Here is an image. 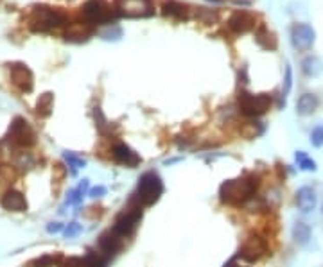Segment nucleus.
Segmentation results:
<instances>
[{
	"instance_id": "f257e3e1",
	"label": "nucleus",
	"mask_w": 323,
	"mask_h": 267,
	"mask_svg": "<svg viewBox=\"0 0 323 267\" xmlns=\"http://www.w3.org/2000/svg\"><path fill=\"white\" fill-rule=\"evenodd\" d=\"M257 180H248V178H237V180L224 181L219 188L221 201L228 205H241L255 196L257 190Z\"/></svg>"
},
{
	"instance_id": "f03ea898",
	"label": "nucleus",
	"mask_w": 323,
	"mask_h": 267,
	"mask_svg": "<svg viewBox=\"0 0 323 267\" xmlns=\"http://www.w3.org/2000/svg\"><path fill=\"white\" fill-rule=\"evenodd\" d=\"M66 23V15L56 8H49V6H38L34 8L33 15H31L29 26L33 31H51L59 29Z\"/></svg>"
},
{
	"instance_id": "7ed1b4c3",
	"label": "nucleus",
	"mask_w": 323,
	"mask_h": 267,
	"mask_svg": "<svg viewBox=\"0 0 323 267\" xmlns=\"http://www.w3.org/2000/svg\"><path fill=\"white\" fill-rule=\"evenodd\" d=\"M164 194V183H161L160 176L154 172H146L139 180V187H136V203L140 206H151L160 199Z\"/></svg>"
},
{
	"instance_id": "20e7f679",
	"label": "nucleus",
	"mask_w": 323,
	"mask_h": 267,
	"mask_svg": "<svg viewBox=\"0 0 323 267\" xmlns=\"http://www.w3.org/2000/svg\"><path fill=\"white\" fill-rule=\"evenodd\" d=\"M8 140L16 147H31L36 142V135H34V129L31 128V124L26 118L16 117L13 120L11 128H9Z\"/></svg>"
},
{
	"instance_id": "39448f33",
	"label": "nucleus",
	"mask_w": 323,
	"mask_h": 267,
	"mask_svg": "<svg viewBox=\"0 0 323 267\" xmlns=\"http://www.w3.org/2000/svg\"><path fill=\"white\" fill-rule=\"evenodd\" d=\"M239 108L246 117H261L271 108V97L269 95H251V93H241L239 97Z\"/></svg>"
},
{
	"instance_id": "423d86ee",
	"label": "nucleus",
	"mask_w": 323,
	"mask_h": 267,
	"mask_svg": "<svg viewBox=\"0 0 323 267\" xmlns=\"http://www.w3.org/2000/svg\"><path fill=\"white\" fill-rule=\"evenodd\" d=\"M140 219H142V206L136 203L135 206L124 210V212L119 215V219L115 221L111 231H113V233H117L119 237L124 238V237H128V235L133 233V230H135L136 224L140 223Z\"/></svg>"
},
{
	"instance_id": "0eeeda50",
	"label": "nucleus",
	"mask_w": 323,
	"mask_h": 267,
	"mask_svg": "<svg viewBox=\"0 0 323 267\" xmlns=\"http://www.w3.org/2000/svg\"><path fill=\"white\" fill-rule=\"evenodd\" d=\"M119 13L128 18H147L154 13L151 0H121Z\"/></svg>"
},
{
	"instance_id": "6e6552de",
	"label": "nucleus",
	"mask_w": 323,
	"mask_h": 267,
	"mask_svg": "<svg viewBox=\"0 0 323 267\" xmlns=\"http://www.w3.org/2000/svg\"><path fill=\"white\" fill-rule=\"evenodd\" d=\"M316 41V31L309 23H296L291 29V45L296 51H309Z\"/></svg>"
},
{
	"instance_id": "1a4fd4ad",
	"label": "nucleus",
	"mask_w": 323,
	"mask_h": 267,
	"mask_svg": "<svg viewBox=\"0 0 323 267\" xmlns=\"http://www.w3.org/2000/svg\"><path fill=\"white\" fill-rule=\"evenodd\" d=\"M83 16L90 23H106L111 18V11L103 0H88L83 6Z\"/></svg>"
},
{
	"instance_id": "9d476101",
	"label": "nucleus",
	"mask_w": 323,
	"mask_h": 267,
	"mask_svg": "<svg viewBox=\"0 0 323 267\" xmlns=\"http://www.w3.org/2000/svg\"><path fill=\"white\" fill-rule=\"evenodd\" d=\"M9 76H11V83L15 84L18 90H22V92H31V90H33L34 77L27 65H24V63L9 65Z\"/></svg>"
},
{
	"instance_id": "9b49d317",
	"label": "nucleus",
	"mask_w": 323,
	"mask_h": 267,
	"mask_svg": "<svg viewBox=\"0 0 323 267\" xmlns=\"http://www.w3.org/2000/svg\"><path fill=\"white\" fill-rule=\"evenodd\" d=\"M266 251H268V246H266L264 238L255 235V237H248L244 240V244L241 246V251H239V256L244 258L246 262H257L266 255Z\"/></svg>"
},
{
	"instance_id": "f8f14e48",
	"label": "nucleus",
	"mask_w": 323,
	"mask_h": 267,
	"mask_svg": "<svg viewBox=\"0 0 323 267\" xmlns=\"http://www.w3.org/2000/svg\"><path fill=\"white\" fill-rule=\"evenodd\" d=\"M111 156H113V160L117 161V163L126 165V167L129 168L136 167V165L140 163V156L131 147L126 145V143H115L113 149H111Z\"/></svg>"
},
{
	"instance_id": "ddd939ff",
	"label": "nucleus",
	"mask_w": 323,
	"mask_h": 267,
	"mask_svg": "<svg viewBox=\"0 0 323 267\" xmlns=\"http://www.w3.org/2000/svg\"><path fill=\"white\" fill-rule=\"evenodd\" d=\"M228 27L230 31L237 34H244L255 27V16L248 11H237L228 18Z\"/></svg>"
},
{
	"instance_id": "4468645a",
	"label": "nucleus",
	"mask_w": 323,
	"mask_h": 267,
	"mask_svg": "<svg viewBox=\"0 0 323 267\" xmlns=\"http://www.w3.org/2000/svg\"><path fill=\"white\" fill-rule=\"evenodd\" d=\"M99 249L101 255L104 258H110V256H115L119 251L122 249V237H119L113 231H106L99 237Z\"/></svg>"
},
{
	"instance_id": "2eb2a0df",
	"label": "nucleus",
	"mask_w": 323,
	"mask_h": 267,
	"mask_svg": "<svg viewBox=\"0 0 323 267\" xmlns=\"http://www.w3.org/2000/svg\"><path fill=\"white\" fill-rule=\"evenodd\" d=\"M0 205H2L4 210H8V212L20 213V212H26L27 210V199L22 192L8 190L4 196H2V199H0Z\"/></svg>"
},
{
	"instance_id": "dca6fc26",
	"label": "nucleus",
	"mask_w": 323,
	"mask_h": 267,
	"mask_svg": "<svg viewBox=\"0 0 323 267\" xmlns=\"http://www.w3.org/2000/svg\"><path fill=\"white\" fill-rule=\"evenodd\" d=\"M296 206L298 210H300L302 213H311L312 210L316 208V203H318V199H316V192L314 188L311 187H300L296 190Z\"/></svg>"
},
{
	"instance_id": "f3484780",
	"label": "nucleus",
	"mask_w": 323,
	"mask_h": 267,
	"mask_svg": "<svg viewBox=\"0 0 323 267\" xmlns=\"http://www.w3.org/2000/svg\"><path fill=\"white\" fill-rule=\"evenodd\" d=\"M106 260L101 253H88L86 256H74L65 262V267H106Z\"/></svg>"
},
{
	"instance_id": "a211bd4d",
	"label": "nucleus",
	"mask_w": 323,
	"mask_h": 267,
	"mask_svg": "<svg viewBox=\"0 0 323 267\" xmlns=\"http://www.w3.org/2000/svg\"><path fill=\"white\" fill-rule=\"evenodd\" d=\"M319 106V99L314 93H302L296 101V113L300 117H309L312 115Z\"/></svg>"
},
{
	"instance_id": "6ab92c4d",
	"label": "nucleus",
	"mask_w": 323,
	"mask_h": 267,
	"mask_svg": "<svg viewBox=\"0 0 323 267\" xmlns=\"http://www.w3.org/2000/svg\"><path fill=\"white\" fill-rule=\"evenodd\" d=\"M291 235H293V240L296 246H300V248H305V246L311 242L312 238V230L311 226H309L307 223H304V221H298V223H294L293 230H291Z\"/></svg>"
},
{
	"instance_id": "aec40b11",
	"label": "nucleus",
	"mask_w": 323,
	"mask_h": 267,
	"mask_svg": "<svg viewBox=\"0 0 323 267\" xmlns=\"http://www.w3.org/2000/svg\"><path fill=\"white\" fill-rule=\"evenodd\" d=\"M302 72L307 77H318L323 72V59L319 56H307L302 59Z\"/></svg>"
},
{
	"instance_id": "412c9836",
	"label": "nucleus",
	"mask_w": 323,
	"mask_h": 267,
	"mask_svg": "<svg viewBox=\"0 0 323 267\" xmlns=\"http://www.w3.org/2000/svg\"><path fill=\"white\" fill-rule=\"evenodd\" d=\"M255 40H257V43L261 45L262 48H266V51H273V48H276L275 34H273L269 29H266V27H261V29L257 31Z\"/></svg>"
},
{
	"instance_id": "4be33fe9",
	"label": "nucleus",
	"mask_w": 323,
	"mask_h": 267,
	"mask_svg": "<svg viewBox=\"0 0 323 267\" xmlns=\"http://www.w3.org/2000/svg\"><path fill=\"white\" fill-rule=\"evenodd\" d=\"M90 27L88 26H83V23H76L72 26L68 31H66V40L70 41H86L90 36Z\"/></svg>"
},
{
	"instance_id": "5701e85b",
	"label": "nucleus",
	"mask_w": 323,
	"mask_h": 267,
	"mask_svg": "<svg viewBox=\"0 0 323 267\" xmlns=\"http://www.w3.org/2000/svg\"><path fill=\"white\" fill-rule=\"evenodd\" d=\"M164 15L166 16H173V18H187V8L176 0H169L164 4Z\"/></svg>"
},
{
	"instance_id": "b1692460",
	"label": "nucleus",
	"mask_w": 323,
	"mask_h": 267,
	"mask_svg": "<svg viewBox=\"0 0 323 267\" xmlns=\"http://www.w3.org/2000/svg\"><path fill=\"white\" fill-rule=\"evenodd\" d=\"M52 108H54V95H52L51 92L40 95V99H38L36 103L38 115H40V117H49V115L52 113Z\"/></svg>"
},
{
	"instance_id": "393cba45",
	"label": "nucleus",
	"mask_w": 323,
	"mask_h": 267,
	"mask_svg": "<svg viewBox=\"0 0 323 267\" xmlns=\"http://www.w3.org/2000/svg\"><path fill=\"white\" fill-rule=\"evenodd\" d=\"M61 262H63L61 255H43V256H40V258H34L29 265L31 267H54Z\"/></svg>"
},
{
	"instance_id": "a878e982",
	"label": "nucleus",
	"mask_w": 323,
	"mask_h": 267,
	"mask_svg": "<svg viewBox=\"0 0 323 267\" xmlns=\"http://www.w3.org/2000/svg\"><path fill=\"white\" fill-rule=\"evenodd\" d=\"M86 188H88V180H83V183H81L79 187L70 190L68 198H66V205H76V206L79 205V203L83 201V198H85Z\"/></svg>"
},
{
	"instance_id": "bb28decb",
	"label": "nucleus",
	"mask_w": 323,
	"mask_h": 267,
	"mask_svg": "<svg viewBox=\"0 0 323 267\" xmlns=\"http://www.w3.org/2000/svg\"><path fill=\"white\" fill-rule=\"evenodd\" d=\"M294 158H296L298 161V167H300V171H305V172H314L316 168V161L312 160V158L307 156V153H304V151H298L296 154H294Z\"/></svg>"
},
{
	"instance_id": "cd10ccee",
	"label": "nucleus",
	"mask_w": 323,
	"mask_h": 267,
	"mask_svg": "<svg viewBox=\"0 0 323 267\" xmlns=\"http://www.w3.org/2000/svg\"><path fill=\"white\" fill-rule=\"evenodd\" d=\"M63 158H65V161L68 163V167L72 168V172H76V171H79V168H85L86 167V160H85V158L77 156L76 153L65 151V153H63Z\"/></svg>"
},
{
	"instance_id": "c85d7f7f",
	"label": "nucleus",
	"mask_w": 323,
	"mask_h": 267,
	"mask_svg": "<svg viewBox=\"0 0 323 267\" xmlns=\"http://www.w3.org/2000/svg\"><path fill=\"white\" fill-rule=\"evenodd\" d=\"M79 233H83V226H81L79 223H68L65 226V230H63V235H65L66 238H74V237H77Z\"/></svg>"
},
{
	"instance_id": "c756f323",
	"label": "nucleus",
	"mask_w": 323,
	"mask_h": 267,
	"mask_svg": "<svg viewBox=\"0 0 323 267\" xmlns=\"http://www.w3.org/2000/svg\"><path fill=\"white\" fill-rule=\"evenodd\" d=\"M311 143H312V147L323 145V126H316V128L311 131Z\"/></svg>"
},
{
	"instance_id": "7c9ffc66",
	"label": "nucleus",
	"mask_w": 323,
	"mask_h": 267,
	"mask_svg": "<svg viewBox=\"0 0 323 267\" xmlns=\"http://www.w3.org/2000/svg\"><path fill=\"white\" fill-rule=\"evenodd\" d=\"M291 88H293V68L287 65L286 66V77H284V88H282L284 95H287V93L291 92Z\"/></svg>"
},
{
	"instance_id": "2f4dec72",
	"label": "nucleus",
	"mask_w": 323,
	"mask_h": 267,
	"mask_svg": "<svg viewBox=\"0 0 323 267\" xmlns=\"http://www.w3.org/2000/svg\"><path fill=\"white\" fill-rule=\"evenodd\" d=\"M198 16L203 20L205 23H212V22H216L217 20V15L216 13H212V11H206L205 8H199V11H198Z\"/></svg>"
},
{
	"instance_id": "473e14b6",
	"label": "nucleus",
	"mask_w": 323,
	"mask_h": 267,
	"mask_svg": "<svg viewBox=\"0 0 323 267\" xmlns=\"http://www.w3.org/2000/svg\"><path fill=\"white\" fill-rule=\"evenodd\" d=\"M101 36H103L104 40H119V38L122 36V31L119 29V27H110L108 31L101 33Z\"/></svg>"
},
{
	"instance_id": "72a5a7b5",
	"label": "nucleus",
	"mask_w": 323,
	"mask_h": 267,
	"mask_svg": "<svg viewBox=\"0 0 323 267\" xmlns=\"http://www.w3.org/2000/svg\"><path fill=\"white\" fill-rule=\"evenodd\" d=\"M106 194V187H103V185H99V187H94V188H90V192H88V196L90 198H103V196Z\"/></svg>"
},
{
	"instance_id": "f704fd0d",
	"label": "nucleus",
	"mask_w": 323,
	"mask_h": 267,
	"mask_svg": "<svg viewBox=\"0 0 323 267\" xmlns=\"http://www.w3.org/2000/svg\"><path fill=\"white\" fill-rule=\"evenodd\" d=\"M65 230V224H61V223H49L47 224V233H59V231H63Z\"/></svg>"
},
{
	"instance_id": "c9c22d12",
	"label": "nucleus",
	"mask_w": 323,
	"mask_h": 267,
	"mask_svg": "<svg viewBox=\"0 0 323 267\" xmlns=\"http://www.w3.org/2000/svg\"><path fill=\"white\" fill-rule=\"evenodd\" d=\"M228 267H241V265H228Z\"/></svg>"
},
{
	"instance_id": "e433bc0d",
	"label": "nucleus",
	"mask_w": 323,
	"mask_h": 267,
	"mask_svg": "<svg viewBox=\"0 0 323 267\" xmlns=\"http://www.w3.org/2000/svg\"><path fill=\"white\" fill-rule=\"evenodd\" d=\"M321 213H323V205H321Z\"/></svg>"
}]
</instances>
